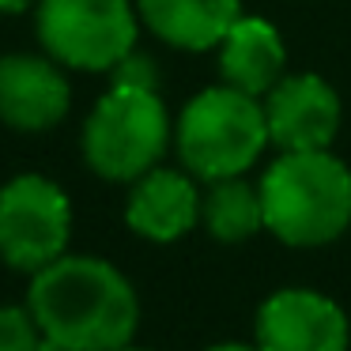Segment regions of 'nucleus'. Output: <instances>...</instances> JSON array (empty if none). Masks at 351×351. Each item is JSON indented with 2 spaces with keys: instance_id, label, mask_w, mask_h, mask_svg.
Returning <instances> with one entry per match:
<instances>
[{
  "instance_id": "obj_1",
  "label": "nucleus",
  "mask_w": 351,
  "mask_h": 351,
  "mask_svg": "<svg viewBox=\"0 0 351 351\" xmlns=\"http://www.w3.org/2000/svg\"><path fill=\"white\" fill-rule=\"evenodd\" d=\"M27 310L42 336L64 351L129 348L140 328V298L117 265L91 253H64L31 276Z\"/></svg>"
},
{
  "instance_id": "obj_5",
  "label": "nucleus",
  "mask_w": 351,
  "mask_h": 351,
  "mask_svg": "<svg viewBox=\"0 0 351 351\" xmlns=\"http://www.w3.org/2000/svg\"><path fill=\"white\" fill-rule=\"evenodd\" d=\"M34 27L57 64L114 72L136 49L140 16L129 0H38Z\"/></svg>"
},
{
  "instance_id": "obj_11",
  "label": "nucleus",
  "mask_w": 351,
  "mask_h": 351,
  "mask_svg": "<svg viewBox=\"0 0 351 351\" xmlns=\"http://www.w3.org/2000/svg\"><path fill=\"white\" fill-rule=\"evenodd\" d=\"M283 69H287L283 34L261 16H238L234 27L227 31V38L219 42L223 84L261 99L287 76Z\"/></svg>"
},
{
  "instance_id": "obj_4",
  "label": "nucleus",
  "mask_w": 351,
  "mask_h": 351,
  "mask_svg": "<svg viewBox=\"0 0 351 351\" xmlns=\"http://www.w3.org/2000/svg\"><path fill=\"white\" fill-rule=\"evenodd\" d=\"M84 162L106 182L132 185L162 162L170 117L152 87H110L84 121Z\"/></svg>"
},
{
  "instance_id": "obj_7",
  "label": "nucleus",
  "mask_w": 351,
  "mask_h": 351,
  "mask_svg": "<svg viewBox=\"0 0 351 351\" xmlns=\"http://www.w3.org/2000/svg\"><path fill=\"white\" fill-rule=\"evenodd\" d=\"M253 343L261 351H348L351 321L321 291L283 287L261 302Z\"/></svg>"
},
{
  "instance_id": "obj_13",
  "label": "nucleus",
  "mask_w": 351,
  "mask_h": 351,
  "mask_svg": "<svg viewBox=\"0 0 351 351\" xmlns=\"http://www.w3.org/2000/svg\"><path fill=\"white\" fill-rule=\"evenodd\" d=\"M200 223L215 242H245L257 230H265V208H261V189L250 185L242 174L208 182V193L200 197Z\"/></svg>"
},
{
  "instance_id": "obj_17",
  "label": "nucleus",
  "mask_w": 351,
  "mask_h": 351,
  "mask_svg": "<svg viewBox=\"0 0 351 351\" xmlns=\"http://www.w3.org/2000/svg\"><path fill=\"white\" fill-rule=\"evenodd\" d=\"M208 351H261L257 343H212Z\"/></svg>"
},
{
  "instance_id": "obj_19",
  "label": "nucleus",
  "mask_w": 351,
  "mask_h": 351,
  "mask_svg": "<svg viewBox=\"0 0 351 351\" xmlns=\"http://www.w3.org/2000/svg\"><path fill=\"white\" fill-rule=\"evenodd\" d=\"M117 351H152V348H132V343H129V348H117Z\"/></svg>"
},
{
  "instance_id": "obj_3",
  "label": "nucleus",
  "mask_w": 351,
  "mask_h": 351,
  "mask_svg": "<svg viewBox=\"0 0 351 351\" xmlns=\"http://www.w3.org/2000/svg\"><path fill=\"white\" fill-rule=\"evenodd\" d=\"M268 144L265 102L227 84L193 95L174 125L178 159L200 182L245 174Z\"/></svg>"
},
{
  "instance_id": "obj_18",
  "label": "nucleus",
  "mask_w": 351,
  "mask_h": 351,
  "mask_svg": "<svg viewBox=\"0 0 351 351\" xmlns=\"http://www.w3.org/2000/svg\"><path fill=\"white\" fill-rule=\"evenodd\" d=\"M42 351H64V348H57V343H49V340H46V343H42Z\"/></svg>"
},
{
  "instance_id": "obj_14",
  "label": "nucleus",
  "mask_w": 351,
  "mask_h": 351,
  "mask_svg": "<svg viewBox=\"0 0 351 351\" xmlns=\"http://www.w3.org/2000/svg\"><path fill=\"white\" fill-rule=\"evenodd\" d=\"M38 321L27 306H0V351H42Z\"/></svg>"
},
{
  "instance_id": "obj_15",
  "label": "nucleus",
  "mask_w": 351,
  "mask_h": 351,
  "mask_svg": "<svg viewBox=\"0 0 351 351\" xmlns=\"http://www.w3.org/2000/svg\"><path fill=\"white\" fill-rule=\"evenodd\" d=\"M114 87H152L155 91V64H152V57H144V53L132 49V53L114 69Z\"/></svg>"
},
{
  "instance_id": "obj_9",
  "label": "nucleus",
  "mask_w": 351,
  "mask_h": 351,
  "mask_svg": "<svg viewBox=\"0 0 351 351\" xmlns=\"http://www.w3.org/2000/svg\"><path fill=\"white\" fill-rule=\"evenodd\" d=\"M72 87L53 57H0V121L16 132H46L64 121Z\"/></svg>"
},
{
  "instance_id": "obj_8",
  "label": "nucleus",
  "mask_w": 351,
  "mask_h": 351,
  "mask_svg": "<svg viewBox=\"0 0 351 351\" xmlns=\"http://www.w3.org/2000/svg\"><path fill=\"white\" fill-rule=\"evenodd\" d=\"M265 121L280 152H325L340 129V95L313 72L283 76L265 95Z\"/></svg>"
},
{
  "instance_id": "obj_6",
  "label": "nucleus",
  "mask_w": 351,
  "mask_h": 351,
  "mask_svg": "<svg viewBox=\"0 0 351 351\" xmlns=\"http://www.w3.org/2000/svg\"><path fill=\"white\" fill-rule=\"evenodd\" d=\"M72 238V204L46 174H16L0 185V261L16 272H42L64 257Z\"/></svg>"
},
{
  "instance_id": "obj_2",
  "label": "nucleus",
  "mask_w": 351,
  "mask_h": 351,
  "mask_svg": "<svg viewBox=\"0 0 351 351\" xmlns=\"http://www.w3.org/2000/svg\"><path fill=\"white\" fill-rule=\"evenodd\" d=\"M265 230L295 250L328 245L351 227V170L332 152H283L261 174Z\"/></svg>"
},
{
  "instance_id": "obj_12",
  "label": "nucleus",
  "mask_w": 351,
  "mask_h": 351,
  "mask_svg": "<svg viewBox=\"0 0 351 351\" xmlns=\"http://www.w3.org/2000/svg\"><path fill=\"white\" fill-rule=\"evenodd\" d=\"M136 16L159 42L185 53L219 49L234 19L242 16L238 0H136Z\"/></svg>"
},
{
  "instance_id": "obj_10",
  "label": "nucleus",
  "mask_w": 351,
  "mask_h": 351,
  "mask_svg": "<svg viewBox=\"0 0 351 351\" xmlns=\"http://www.w3.org/2000/svg\"><path fill=\"white\" fill-rule=\"evenodd\" d=\"M125 223L132 234L155 245L185 238L200 223V193L193 174L170 167H155L129 185L125 200Z\"/></svg>"
},
{
  "instance_id": "obj_16",
  "label": "nucleus",
  "mask_w": 351,
  "mask_h": 351,
  "mask_svg": "<svg viewBox=\"0 0 351 351\" xmlns=\"http://www.w3.org/2000/svg\"><path fill=\"white\" fill-rule=\"evenodd\" d=\"M27 8H38V0H0V16H16Z\"/></svg>"
}]
</instances>
